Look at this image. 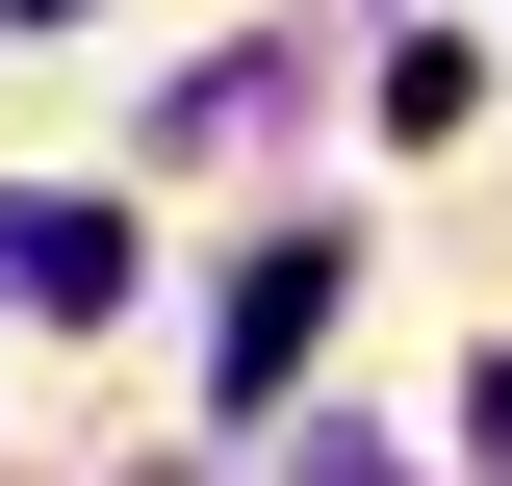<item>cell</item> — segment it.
Masks as SVG:
<instances>
[{
    "label": "cell",
    "instance_id": "cell-1",
    "mask_svg": "<svg viewBox=\"0 0 512 486\" xmlns=\"http://www.w3.org/2000/svg\"><path fill=\"white\" fill-rule=\"evenodd\" d=\"M308 307H333V231H282V256L231 282V333H205V359H231V410H256V384H308Z\"/></svg>",
    "mask_w": 512,
    "mask_h": 486
},
{
    "label": "cell",
    "instance_id": "cell-2",
    "mask_svg": "<svg viewBox=\"0 0 512 486\" xmlns=\"http://www.w3.org/2000/svg\"><path fill=\"white\" fill-rule=\"evenodd\" d=\"M103 282H128V205H0V307H52V333H77Z\"/></svg>",
    "mask_w": 512,
    "mask_h": 486
}]
</instances>
